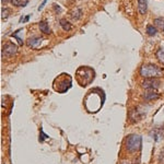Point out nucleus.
Instances as JSON below:
<instances>
[{"mask_svg":"<svg viewBox=\"0 0 164 164\" xmlns=\"http://www.w3.org/2000/svg\"><path fill=\"white\" fill-rule=\"evenodd\" d=\"M60 25L65 31H70L72 28V24L69 23V22L66 21V20H63V19L60 20Z\"/></svg>","mask_w":164,"mask_h":164,"instance_id":"f8f14e48","label":"nucleus"},{"mask_svg":"<svg viewBox=\"0 0 164 164\" xmlns=\"http://www.w3.org/2000/svg\"><path fill=\"white\" fill-rule=\"evenodd\" d=\"M71 15L74 20H79L81 17V15H82V11H81V9H76V10L72 11Z\"/></svg>","mask_w":164,"mask_h":164,"instance_id":"4468645a","label":"nucleus"},{"mask_svg":"<svg viewBox=\"0 0 164 164\" xmlns=\"http://www.w3.org/2000/svg\"><path fill=\"white\" fill-rule=\"evenodd\" d=\"M140 74L143 78H157V77H161L163 74V69L155 65H143L140 68Z\"/></svg>","mask_w":164,"mask_h":164,"instance_id":"f257e3e1","label":"nucleus"},{"mask_svg":"<svg viewBox=\"0 0 164 164\" xmlns=\"http://www.w3.org/2000/svg\"><path fill=\"white\" fill-rule=\"evenodd\" d=\"M160 97V94L157 93L155 90H149L144 93L143 98L146 101H151V100H157V98Z\"/></svg>","mask_w":164,"mask_h":164,"instance_id":"423d86ee","label":"nucleus"},{"mask_svg":"<svg viewBox=\"0 0 164 164\" xmlns=\"http://www.w3.org/2000/svg\"><path fill=\"white\" fill-rule=\"evenodd\" d=\"M159 161L161 162V163H164V148L162 149L161 153H160V157H159Z\"/></svg>","mask_w":164,"mask_h":164,"instance_id":"f3484780","label":"nucleus"},{"mask_svg":"<svg viewBox=\"0 0 164 164\" xmlns=\"http://www.w3.org/2000/svg\"><path fill=\"white\" fill-rule=\"evenodd\" d=\"M154 24L159 30L163 31L164 32V20L163 19H155L154 20Z\"/></svg>","mask_w":164,"mask_h":164,"instance_id":"ddd939ff","label":"nucleus"},{"mask_svg":"<svg viewBox=\"0 0 164 164\" xmlns=\"http://www.w3.org/2000/svg\"><path fill=\"white\" fill-rule=\"evenodd\" d=\"M1 2H2V3H6V2H7V0H1Z\"/></svg>","mask_w":164,"mask_h":164,"instance_id":"412c9836","label":"nucleus"},{"mask_svg":"<svg viewBox=\"0 0 164 164\" xmlns=\"http://www.w3.org/2000/svg\"><path fill=\"white\" fill-rule=\"evenodd\" d=\"M28 0H11V3L14 7H25Z\"/></svg>","mask_w":164,"mask_h":164,"instance_id":"9d476101","label":"nucleus"},{"mask_svg":"<svg viewBox=\"0 0 164 164\" xmlns=\"http://www.w3.org/2000/svg\"><path fill=\"white\" fill-rule=\"evenodd\" d=\"M141 140H142V138L140 135H135V133H132V135L128 136V138H127V140H126L127 150H129L130 152H136V151H138L141 148Z\"/></svg>","mask_w":164,"mask_h":164,"instance_id":"f03ea898","label":"nucleus"},{"mask_svg":"<svg viewBox=\"0 0 164 164\" xmlns=\"http://www.w3.org/2000/svg\"><path fill=\"white\" fill-rule=\"evenodd\" d=\"M157 58L162 65H164V50L162 49H159L157 52Z\"/></svg>","mask_w":164,"mask_h":164,"instance_id":"2eb2a0df","label":"nucleus"},{"mask_svg":"<svg viewBox=\"0 0 164 164\" xmlns=\"http://www.w3.org/2000/svg\"><path fill=\"white\" fill-rule=\"evenodd\" d=\"M146 32H147V34H148V35H150V36H153V35L157 34V27H155V26H153V25H151V24H149V25H147Z\"/></svg>","mask_w":164,"mask_h":164,"instance_id":"9b49d317","label":"nucleus"},{"mask_svg":"<svg viewBox=\"0 0 164 164\" xmlns=\"http://www.w3.org/2000/svg\"><path fill=\"white\" fill-rule=\"evenodd\" d=\"M39 30H41L44 34H50V32H52L49 28V25H48V23L46 21H42L41 23H39Z\"/></svg>","mask_w":164,"mask_h":164,"instance_id":"1a4fd4ad","label":"nucleus"},{"mask_svg":"<svg viewBox=\"0 0 164 164\" xmlns=\"http://www.w3.org/2000/svg\"><path fill=\"white\" fill-rule=\"evenodd\" d=\"M151 137L153 138V139L155 140V141H157L159 139H161V138L164 137V127L163 128H155L153 129V131H151Z\"/></svg>","mask_w":164,"mask_h":164,"instance_id":"0eeeda50","label":"nucleus"},{"mask_svg":"<svg viewBox=\"0 0 164 164\" xmlns=\"http://www.w3.org/2000/svg\"><path fill=\"white\" fill-rule=\"evenodd\" d=\"M17 46L13 43H7L2 48V55L6 57H11L17 52Z\"/></svg>","mask_w":164,"mask_h":164,"instance_id":"7ed1b4c3","label":"nucleus"},{"mask_svg":"<svg viewBox=\"0 0 164 164\" xmlns=\"http://www.w3.org/2000/svg\"><path fill=\"white\" fill-rule=\"evenodd\" d=\"M148 9V1L147 0H138V11L140 14H144Z\"/></svg>","mask_w":164,"mask_h":164,"instance_id":"6e6552de","label":"nucleus"},{"mask_svg":"<svg viewBox=\"0 0 164 164\" xmlns=\"http://www.w3.org/2000/svg\"><path fill=\"white\" fill-rule=\"evenodd\" d=\"M44 42V37H31L27 39V46L32 48H41L42 44Z\"/></svg>","mask_w":164,"mask_h":164,"instance_id":"39448f33","label":"nucleus"},{"mask_svg":"<svg viewBox=\"0 0 164 164\" xmlns=\"http://www.w3.org/2000/svg\"><path fill=\"white\" fill-rule=\"evenodd\" d=\"M46 2H47V0H43V2H42V4H41V6L38 7V10H42V9H43L44 7H45Z\"/></svg>","mask_w":164,"mask_h":164,"instance_id":"a211bd4d","label":"nucleus"},{"mask_svg":"<svg viewBox=\"0 0 164 164\" xmlns=\"http://www.w3.org/2000/svg\"><path fill=\"white\" fill-rule=\"evenodd\" d=\"M122 164H130V163H129V162H122Z\"/></svg>","mask_w":164,"mask_h":164,"instance_id":"aec40b11","label":"nucleus"},{"mask_svg":"<svg viewBox=\"0 0 164 164\" xmlns=\"http://www.w3.org/2000/svg\"><path fill=\"white\" fill-rule=\"evenodd\" d=\"M8 15H9V9L2 8L1 9V19L2 20L7 19V17H8Z\"/></svg>","mask_w":164,"mask_h":164,"instance_id":"dca6fc26","label":"nucleus"},{"mask_svg":"<svg viewBox=\"0 0 164 164\" xmlns=\"http://www.w3.org/2000/svg\"><path fill=\"white\" fill-rule=\"evenodd\" d=\"M41 135H42L41 141H43V140H44V138H47V136H45V133L43 132V130H41Z\"/></svg>","mask_w":164,"mask_h":164,"instance_id":"6ab92c4d","label":"nucleus"},{"mask_svg":"<svg viewBox=\"0 0 164 164\" xmlns=\"http://www.w3.org/2000/svg\"><path fill=\"white\" fill-rule=\"evenodd\" d=\"M142 87L147 90H157L160 87V81L155 80L154 78L148 79V80H144L142 82Z\"/></svg>","mask_w":164,"mask_h":164,"instance_id":"20e7f679","label":"nucleus"}]
</instances>
